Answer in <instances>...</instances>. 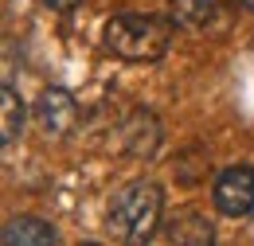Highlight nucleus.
Returning <instances> with one entry per match:
<instances>
[{"mask_svg": "<svg viewBox=\"0 0 254 246\" xmlns=\"http://www.w3.org/2000/svg\"><path fill=\"white\" fill-rule=\"evenodd\" d=\"M74 4H82V0H47V8H55V12H70Z\"/></svg>", "mask_w": 254, "mask_h": 246, "instance_id": "obj_10", "label": "nucleus"}, {"mask_svg": "<svg viewBox=\"0 0 254 246\" xmlns=\"http://www.w3.org/2000/svg\"><path fill=\"white\" fill-rule=\"evenodd\" d=\"M122 145H126L129 156H137V160H149V156L157 153L160 145V122L153 114H145V110H137L126 125H122Z\"/></svg>", "mask_w": 254, "mask_h": 246, "instance_id": "obj_6", "label": "nucleus"}, {"mask_svg": "<svg viewBox=\"0 0 254 246\" xmlns=\"http://www.w3.org/2000/svg\"><path fill=\"white\" fill-rule=\"evenodd\" d=\"M215 0H168V20L176 28H188V31H199L215 20Z\"/></svg>", "mask_w": 254, "mask_h": 246, "instance_id": "obj_8", "label": "nucleus"}, {"mask_svg": "<svg viewBox=\"0 0 254 246\" xmlns=\"http://www.w3.org/2000/svg\"><path fill=\"white\" fill-rule=\"evenodd\" d=\"M160 211H164L160 184L133 180L110 203V235L118 243H145V239H153L160 231Z\"/></svg>", "mask_w": 254, "mask_h": 246, "instance_id": "obj_1", "label": "nucleus"}, {"mask_svg": "<svg viewBox=\"0 0 254 246\" xmlns=\"http://www.w3.org/2000/svg\"><path fill=\"white\" fill-rule=\"evenodd\" d=\"M106 47L129 62H157L168 51V39H172V24H164L157 16H141V12H118L106 20L102 31Z\"/></svg>", "mask_w": 254, "mask_h": 246, "instance_id": "obj_2", "label": "nucleus"}, {"mask_svg": "<svg viewBox=\"0 0 254 246\" xmlns=\"http://www.w3.org/2000/svg\"><path fill=\"white\" fill-rule=\"evenodd\" d=\"M160 239H164V243H180V246H207L215 239V231H211L207 215L184 207V211H176V215L160 227Z\"/></svg>", "mask_w": 254, "mask_h": 246, "instance_id": "obj_5", "label": "nucleus"}, {"mask_svg": "<svg viewBox=\"0 0 254 246\" xmlns=\"http://www.w3.org/2000/svg\"><path fill=\"white\" fill-rule=\"evenodd\" d=\"M239 4H243V8H251V12H254V0H239Z\"/></svg>", "mask_w": 254, "mask_h": 246, "instance_id": "obj_11", "label": "nucleus"}, {"mask_svg": "<svg viewBox=\"0 0 254 246\" xmlns=\"http://www.w3.org/2000/svg\"><path fill=\"white\" fill-rule=\"evenodd\" d=\"M211 203L227 219L251 215L254 211V168H247V164L223 168L215 176V184H211Z\"/></svg>", "mask_w": 254, "mask_h": 246, "instance_id": "obj_3", "label": "nucleus"}, {"mask_svg": "<svg viewBox=\"0 0 254 246\" xmlns=\"http://www.w3.org/2000/svg\"><path fill=\"white\" fill-rule=\"evenodd\" d=\"M0 243L4 246H43V243H55V227L43 223V219L20 215V219H8L4 223Z\"/></svg>", "mask_w": 254, "mask_h": 246, "instance_id": "obj_7", "label": "nucleus"}, {"mask_svg": "<svg viewBox=\"0 0 254 246\" xmlns=\"http://www.w3.org/2000/svg\"><path fill=\"white\" fill-rule=\"evenodd\" d=\"M20 129H24V102L12 82H4V90H0V141L12 145L20 137Z\"/></svg>", "mask_w": 254, "mask_h": 246, "instance_id": "obj_9", "label": "nucleus"}, {"mask_svg": "<svg viewBox=\"0 0 254 246\" xmlns=\"http://www.w3.org/2000/svg\"><path fill=\"white\" fill-rule=\"evenodd\" d=\"M35 122L51 137L74 133V125H78V102H74V94L63 90V86H47L39 94V102H35Z\"/></svg>", "mask_w": 254, "mask_h": 246, "instance_id": "obj_4", "label": "nucleus"}]
</instances>
